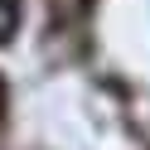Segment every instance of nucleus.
Wrapping results in <instances>:
<instances>
[{
	"label": "nucleus",
	"instance_id": "obj_1",
	"mask_svg": "<svg viewBox=\"0 0 150 150\" xmlns=\"http://www.w3.org/2000/svg\"><path fill=\"white\" fill-rule=\"evenodd\" d=\"M15 20H20V5L15 0H0V44L15 34Z\"/></svg>",
	"mask_w": 150,
	"mask_h": 150
}]
</instances>
